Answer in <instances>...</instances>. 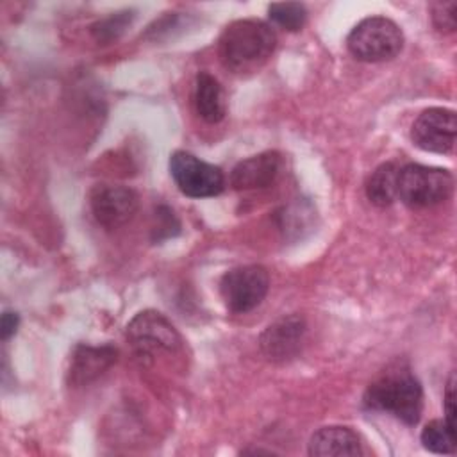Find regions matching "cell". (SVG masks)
<instances>
[{"instance_id":"cell-17","label":"cell","mask_w":457,"mask_h":457,"mask_svg":"<svg viewBox=\"0 0 457 457\" xmlns=\"http://www.w3.org/2000/svg\"><path fill=\"white\" fill-rule=\"evenodd\" d=\"M268 16L280 29L296 32L307 21V9L300 2H275L268 5Z\"/></svg>"},{"instance_id":"cell-7","label":"cell","mask_w":457,"mask_h":457,"mask_svg":"<svg viewBox=\"0 0 457 457\" xmlns=\"http://www.w3.org/2000/svg\"><path fill=\"white\" fill-rule=\"evenodd\" d=\"M127 339L141 357L175 352L182 343L175 327L157 311L137 312L127 325Z\"/></svg>"},{"instance_id":"cell-20","label":"cell","mask_w":457,"mask_h":457,"mask_svg":"<svg viewBox=\"0 0 457 457\" xmlns=\"http://www.w3.org/2000/svg\"><path fill=\"white\" fill-rule=\"evenodd\" d=\"M445 421L455 430V375L452 373L445 389Z\"/></svg>"},{"instance_id":"cell-1","label":"cell","mask_w":457,"mask_h":457,"mask_svg":"<svg viewBox=\"0 0 457 457\" xmlns=\"http://www.w3.org/2000/svg\"><path fill=\"white\" fill-rule=\"evenodd\" d=\"M277 46L275 30L253 18L228 23L218 39V55L232 73H253L262 68Z\"/></svg>"},{"instance_id":"cell-10","label":"cell","mask_w":457,"mask_h":457,"mask_svg":"<svg viewBox=\"0 0 457 457\" xmlns=\"http://www.w3.org/2000/svg\"><path fill=\"white\" fill-rule=\"evenodd\" d=\"M305 337V321L298 314L282 316L261 334L259 346L266 359L286 362L298 355Z\"/></svg>"},{"instance_id":"cell-14","label":"cell","mask_w":457,"mask_h":457,"mask_svg":"<svg viewBox=\"0 0 457 457\" xmlns=\"http://www.w3.org/2000/svg\"><path fill=\"white\" fill-rule=\"evenodd\" d=\"M193 104L196 114L207 123H220L227 114V96L218 82L207 71H200L195 79Z\"/></svg>"},{"instance_id":"cell-21","label":"cell","mask_w":457,"mask_h":457,"mask_svg":"<svg viewBox=\"0 0 457 457\" xmlns=\"http://www.w3.org/2000/svg\"><path fill=\"white\" fill-rule=\"evenodd\" d=\"M20 325V316L14 311H4L2 320H0V336L4 341H7L11 336L16 334Z\"/></svg>"},{"instance_id":"cell-16","label":"cell","mask_w":457,"mask_h":457,"mask_svg":"<svg viewBox=\"0 0 457 457\" xmlns=\"http://www.w3.org/2000/svg\"><path fill=\"white\" fill-rule=\"evenodd\" d=\"M421 443L434 453H453L457 446V430L450 428L445 420H432L421 430Z\"/></svg>"},{"instance_id":"cell-11","label":"cell","mask_w":457,"mask_h":457,"mask_svg":"<svg viewBox=\"0 0 457 457\" xmlns=\"http://www.w3.org/2000/svg\"><path fill=\"white\" fill-rule=\"evenodd\" d=\"M282 168L278 152H262L239 161L230 171V186L239 191L264 189L275 182Z\"/></svg>"},{"instance_id":"cell-2","label":"cell","mask_w":457,"mask_h":457,"mask_svg":"<svg viewBox=\"0 0 457 457\" xmlns=\"http://www.w3.org/2000/svg\"><path fill=\"white\" fill-rule=\"evenodd\" d=\"M362 402L366 409L389 412L405 425H416L423 411V389L407 368H395L368 386Z\"/></svg>"},{"instance_id":"cell-8","label":"cell","mask_w":457,"mask_h":457,"mask_svg":"<svg viewBox=\"0 0 457 457\" xmlns=\"http://www.w3.org/2000/svg\"><path fill=\"white\" fill-rule=\"evenodd\" d=\"M457 116L455 111L446 107L425 109L411 127L412 143L434 154H448L455 146Z\"/></svg>"},{"instance_id":"cell-12","label":"cell","mask_w":457,"mask_h":457,"mask_svg":"<svg viewBox=\"0 0 457 457\" xmlns=\"http://www.w3.org/2000/svg\"><path fill=\"white\" fill-rule=\"evenodd\" d=\"M118 352L116 348L104 346H89L79 345L70 359L68 368V382L73 386H86L96 380L102 373H105L116 362Z\"/></svg>"},{"instance_id":"cell-19","label":"cell","mask_w":457,"mask_h":457,"mask_svg":"<svg viewBox=\"0 0 457 457\" xmlns=\"http://www.w3.org/2000/svg\"><path fill=\"white\" fill-rule=\"evenodd\" d=\"M455 11L457 4L455 2H436L430 5V16L432 23L439 32H453L455 30Z\"/></svg>"},{"instance_id":"cell-9","label":"cell","mask_w":457,"mask_h":457,"mask_svg":"<svg viewBox=\"0 0 457 457\" xmlns=\"http://www.w3.org/2000/svg\"><path fill=\"white\" fill-rule=\"evenodd\" d=\"M91 212L105 228L127 225L139 209V196L132 187L120 184H102L91 191Z\"/></svg>"},{"instance_id":"cell-5","label":"cell","mask_w":457,"mask_h":457,"mask_svg":"<svg viewBox=\"0 0 457 457\" xmlns=\"http://www.w3.org/2000/svg\"><path fill=\"white\" fill-rule=\"evenodd\" d=\"M270 289V275L264 266L248 264L228 270L220 280V295L230 312L245 314L255 309Z\"/></svg>"},{"instance_id":"cell-4","label":"cell","mask_w":457,"mask_h":457,"mask_svg":"<svg viewBox=\"0 0 457 457\" xmlns=\"http://www.w3.org/2000/svg\"><path fill=\"white\" fill-rule=\"evenodd\" d=\"M453 191V177L448 170L407 164L398 171L396 196L412 209H425L445 202Z\"/></svg>"},{"instance_id":"cell-15","label":"cell","mask_w":457,"mask_h":457,"mask_svg":"<svg viewBox=\"0 0 457 457\" xmlns=\"http://www.w3.org/2000/svg\"><path fill=\"white\" fill-rule=\"evenodd\" d=\"M398 171L400 168L395 162L380 164L366 180V196L377 207L391 205L396 196V184H398Z\"/></svg>"},{"instance_id":"cell-3","label":"cell","mask_w":457,"mask_h":457,"mask_svg":"<svg viewBox=\"0 0 457 457\" xmlns=\"http://www.w3.org/2000/svg\"><path fill=\"white\" fill-rule=\"evenodd\" d=\"M346 46L355 59L364 62L391 61L403 48V32L386 16H370L352 29Z\"/></svg>"},{"instance_id":"cell-18","label":"cell","mask_w":457,"mask_h":457,"mask_svg":"<svg viewBox=\"0 0 457 457\" xmlns=\"http://www.w3.org/2000/svg\"><path fill=\"white\" fill-rule=\"evenodd\" d=\"M132 21V11H121V12H116L102 21H98L96 25H93V36L96 37V41H112L116 39L123 30L125 27Z\"/></svg>"},{"instance_id":"cell-6","label":"cell","mask_w":457,"mask_h":457,"mask_svg":"<svg viewBox=\"0 0 457 457\" xmlns=\"http://www.w3.org/2000/svg\"><path fill=\"white\" fill-rule=\"evenodd\" d=\"M170 173L177 187L191 198L216 196L225 187L223 171L196 155L179 150L170 157Z\"/></svg>"},{"instance_id":"cell-13","label":"cell","mask_w":457,"mask_h":457,"mask_svg":"<svg viewBox=\"0 0 457 457\" xmlns=\"http://www.w3.org/2000/svg\"><path fill=\"white\" fill-rule=\"evenodd\" d=\"M309 455L312 457H355L362 453L359 436L339 425L321 427L309 439Z\"/></svg>"}]
</instances>
